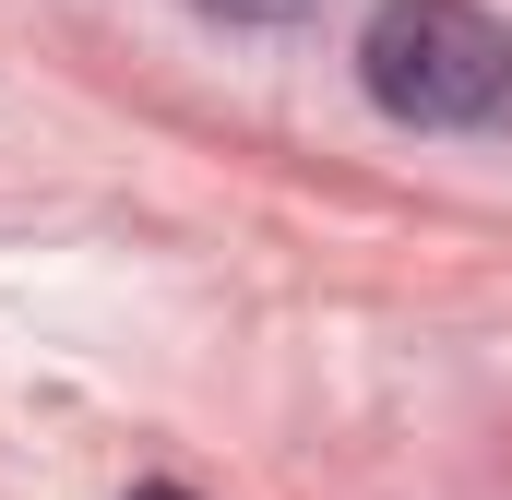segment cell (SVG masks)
Masks as SVG:
<instances>
[{
  "instance_id": "obj_2",
  "label": "cell",
  "mask_w": 512,
  "mask_h": 500,
  "mask_svg": "<svg viewBox=\"0 0 512 500\" xmlns=\"http://www.w3.org/2000/svg\"><path fill=\"white\" fill-rule=\"evenodd\" d=\"M215 12H262V24H274V12H310V0H215Z\"/></svg>"
},
{
  "instance_id": "obj_3",
  "label": "cell",
  "mask_w": 512,
  "mask_h": 500,
  "mask_svg": "<svg viewBox=\"0 0 512 500\" xmlns=\"http://www.w3.org/2000/svg\"><path fill=\"white\" fill-rule=\"evenodd\" d=\"M131 500H191V489H167V477H143V489H131Z\"/></svg>"
},
{
  "instance_id": "obj_1",
  "label": "cell",
  "mask_w": 512,
  "mask_h": 500,
  "mask_svg": "<svg viewBox=\"0 0 512 500\" xmlns=\"http://www.w3.org/2000/svg\"><path fill=\"white\" fill-rule=\"evenodd\" d=\"M358 84L370 108L405 131H465L501 108L512 84V36L477 12V0H382L358 24Z\"/></svg>"
}]
</instances>
